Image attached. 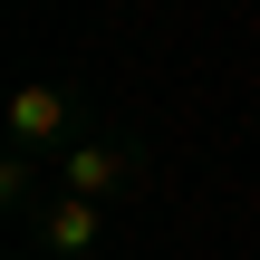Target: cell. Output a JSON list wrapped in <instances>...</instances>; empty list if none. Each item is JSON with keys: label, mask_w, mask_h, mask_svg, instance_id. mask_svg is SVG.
<instances>
[{"label": "cell", "mask_w": 260, "mask_h": 260, "mask_svg": "<svg viewBox=\"0 0 260 260\" xmlns=\"http://www.w3.org/2000/svg\"><path fill=\"white\" fill-rule=\"evenodd\" d=\"M29 193H39V154H19V145H10V154H0V203H10V212H29Z\"/></svg>", "instance_id": "277c9868"}, {"label": "cell", "mask_w": 260, "mask_h": 260, "mask_svg": "<svg viewBox=\"0 0 260 260\" xmlns=\"http://www.w3.org/2000/svg\"><path fill=\"white\" fill-rule=\"evenodd\" d=\"M48 164H58V193H87V203H116V193H135V183H145V154H135L125 135H106V125L68 135Z\"/></svg>", "instance_id": "6da1fadb"}, {"label": "cell", "mask_w": 260, "mask_h": 260, "mask_svg": "<svg viewBox=\"0 0 260 260\" xmlns=\"http://www.w3.org/2000/svg\"><path fill=\"white\" fill-rule=\"evenodd\" d=\"M0 135H10L19 154H58L68 135H87V106H77V87H58V77H19Z\"/></svg>", "instance_id": "7a4b0ae2"}, {"label": "cell", "mask_w": 260, "mask_h": 260, "mask_svg": "<svg viewBox=\"0 0 260 260\" xmlns=\"http://www.w3.org/2000/svg\"><path fill=\"white\" fill-rule=\"evenodd\" d=\"M96 241H106V203H87V193H48V203H39V251L87 260Z\"/></svg>", "instance_id": "3957f363"}]
</instances>
